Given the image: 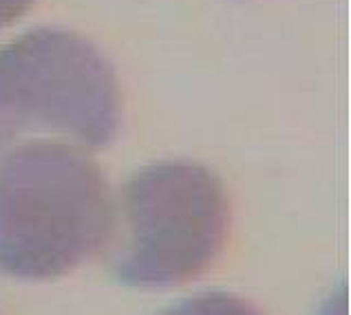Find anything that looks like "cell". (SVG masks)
Returning a JSON list of instances; mask_svg holds the SVG:
<instances>
[{
    "label": "cell",
    "mask_w": 351,
    "mask_h": 315,
    "mask_svg": "<svg viewBox=\"0 0 351 315\" xmlns=\"http://www.w3.org/2000/svg\"><path fill=\"white\" fill-rule=\"evenodd\" d=\"M113 199L97 164L64 141H32L0 161V271L51 280L104 249Z\"/></svg>",
    "instance_id": "6da1fadb"
},
{
    "label": "cell",
    "mask_w": 351,
    "mask_h": 315,
    "mask_svg": "<svg viewBox=\"0 0 351 315\" xmlns=\"http://www.w3.org/2000/svg\"><path fill=\"white\" fill-rule=\"evenodd\" d=\"M228 231L230 199L215 172L190 161L155 164L119 192L106 265L128 287H177L213 265Z\"/></svg>",
    "instance_id": "7a4b0ae2"
},
{
    "label": "cell",
    "mask_w": 351,
    "mask_h": 315,
    "mask_svg": "<svg viewBox=\"0 0 351 315\" xmlns=\"http://www.w3.org/2000/svg\"><path fill=\"white\" fill-rule=\"evenodd\" d=\"M122 124V90L99 49L64 29H34L0 47V150L29 133L104 148Z\"/></svg>",
    "instance_id": "3957f363"
},
{
    "label": "cell",
    "mask_w": 351,
    "mask_h": 315,
    "mask_svg": "<svg viewBox=\"0 0 351 315\" xmlns=\"http://www.w3.org/2000/svg\"><path fill=\"white\" fill-rule=\"evenodd\" d=\"M162 315H261L252 304L243 298L223 291L199 293L195 298L179 302Z\"/></svg>",
    "instance_id": "277c9868"
},
{
    "label": "cell",
    "mask_w": 351,
    "mask_h": 315,
    "mask_svg": "<svg viewBox=\"0 0 351 315\" xmlns=\"http://www.w3.org/2000/svg\"><path fill=\"white\" fill-rule=\"evenodd\" d=\"M32 5L34 0H0V29L16 23Z\"/></svg>",
    "instance_id": "5b68a950"
}]
</instances>
